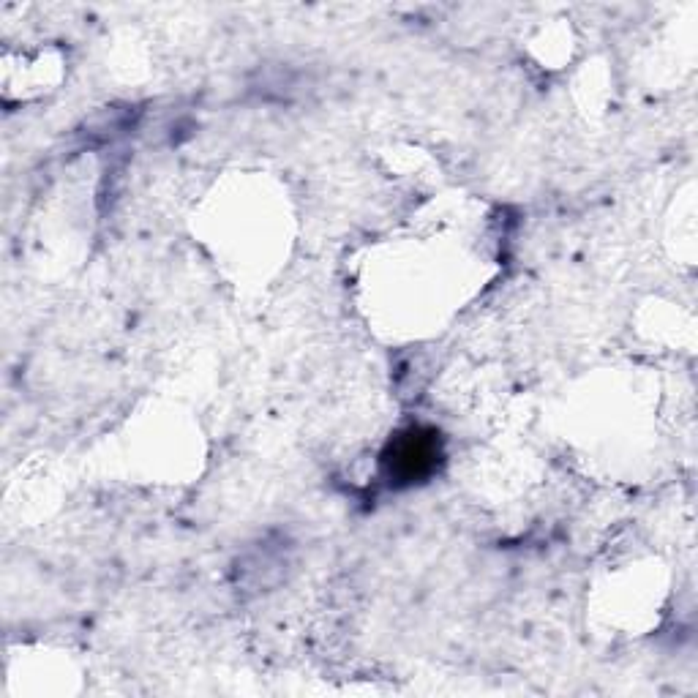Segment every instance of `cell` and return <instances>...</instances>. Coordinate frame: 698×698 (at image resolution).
Returning <instances> with one entry per match:
<instances>
[{
    "mask_svg": "<svg viewBox=\"0 0 698 698\" xmlns=\"http://www.w3.org/2000/svg\"><path fill=\"white\" fill-rule=\"evenodd\" d=\"M431 459H434V445H431V442H423L420 437H407L399 445V450H396L393 467H396V472H401L404 478L412 480L418 478V475H423V472L431 467Z\"/></svg>",
    "mask_w": 698,
    "mask_h": 698,
    "instance_id": "cell-1",
    "label": "cell"
}]
</instances>
